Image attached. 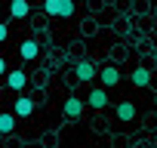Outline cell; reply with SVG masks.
I'll list each match as a JSON object with an SVG mask.
<instances>
[{"instance_id": "obj_9", "label": "cell", "mask_w": 157, "mask_h": 148, "mask_svg": "<svg viewBox=\"0 0 157 148\" xmlns=\"http://www.w3.org/2000/svg\"><path fill=\"white\" fill-rule=\"evenodd\" d=\"M37 53H40V46H37V40H25V43L19 46V56H22L25 62H31V59H37Z\"/></svg>"}, {"instance_id": "obj_2", "label": "cell", "mask_w": 157, "mask_h": 148, "mask_svg": "<svg viewBox=\"0 0 157 148\" xmlns=\"http://www.w3.org/2000/svg\"><path fill=\"white\" fill-rule=\"evenodd\" d=\"M3 77H6V87H10L13 93H22V90L28 87V74H25V71H19V68H16V71H6Z\"/></svg>"}, {"instance_id": "obj_11", "label": "cell", "mask_w": 157, "mask_h": 148, "mask_svg": "<svg viewBox=\"0 0 157 148\" xmlns=\"http://www.w3.org/2000/svg\"><path fill=\"white\" fill-rule=\"evenodd\" d=\"M13 130H16V114L3 111V114H0V133H3V136H10Z\"/></svg>"}, {"instance_id": "obj_15", "label": "cell", "mask_w": 157, "mask_h": 148, "mask_svg": "<svg viewBox=\"0 0 157 148\" xmlns=\"http://www.w3.org/2000/svg\"><path fill=\"white\" fill-rule=\"evenodd\" d=\"M154 108H157V93H154Z\"/></svg>"}, {"instance_id": "obj_8", "label": "cell", "mask_w": 157, "mask_h": 148, "mask_svg": "<svg viewBox=\"0 0 157 148\" xmlns=\"http://www.w3.org/2000/svg\"><path fill=\"white\" fill-rule=\"evenodd\" d=\"M80 114H83V99H74V96L65 99V117L74 120V117H80Z\"/></svg>"}, {"instance_id": "obj_16", "label": "cell", "mask_w": 157, "mask_h": 148, "mask_svg": "<svg viewBox=\"0 0 157 148\" xmlns=\"http://www.w3.org/2000/svg\"><path fill=\"white\" fill-rule=\"evenodd\" d=\"M0 93H3V90H0Z\"/></svg>"}, {"instance_id": "obj_13", "label": "cell", "mask_w": 157, "mask_h": 148, "mask_svg": "<svg viewBox=\"0 0 157 148\" xmlns=\"http://www.w3.org/2000/svg\"><path fill=\"white\" fill-rule=\"evenodd\" d=\"M6 34H10V28H6L3 22H0V43H3V40H6Z\"/></svg>"}, {"instance_id": "obj_3", "label": "cell", "mask_w": 157, "mask_h": 148, "mask_svg": "<svg viewBox=\"0 0 157 148\" xmlns=\"http://www.w3.org/2000/svg\"><path fill=\"white\" fill-rule=\"evenodd\" d=\"M74 74H77V80H83V84H90L93 77H99L96 65H93V62H86V59H80V62L74 65Z\"/></svg>"}, {"instance_id": "obj_14", "label": "cell", "mask_w": 157, "mask_h": 148, "mask_svg": "<svg viewBox=\"0 0 157 148\" xmlns=\"http://www.w3.org/2000/svg\"><path fill=\"white\" fill-rule=\"evenodd\" d=\"M0 74H6V62L3 59H0Z\"/></svg>"}, {"instance_id": "obj_5", "label": "cell", "mask_w": 157, "mask_h": 148, "mask_svg": "<svg viewBox=\"0 0 157 148\" xmlns=\"http://www.w3.org/2000/svg\"><path fill=\"white\" fill-rule=\"evenodd\" d=\"M10 13H13V19H28L31 16V3L28 0H10Z\"/></svg>"}, {"instance_id": "obj_1", "label": "cell", "mask_w": 157, "mask_h": 148, "mask_svg": "<svg viewBox=\"0 0 157 148\" xmlns=\"http://www.w3.org/2000/svg\"><path fill=\"white\" fill-rule=\"evenodd\" d=\"M43 13L46 16H74V0H43Z\"/></svg>"}, {"instance_id": "obj_4", "label": "cell", "mask_w": 157, "mask_h": 148, "mask_svg": "<svg viewBox=\"0 0 157 148\" xmlns=\"http://www.w3.org/2000/svg\"><path fill=\"white\" fill-rule=\"evenodd\" d=\"M16 117H31L34 114V99H28V96H19L16 99V111H13Z\"/></svg>"}, {"instance_id": "obj_12", "label": "cell", "mask_w": 157, "mask_h": 148, "mask_svg": "<svg viewBox=\"0 0 157 148\" xmlns=\"http://www.w3.org/2000/svg\"><path fill=\"white\" fill-rule=\"evenodd\" d=\"M108 105V93L105 90H93L90 93V108H105Z\"/></svg>"}, {"instance_id": "obj_10", "label": "cell", "mask_w": 157, "mask_h": 148, "mask_svg": "<svg viewBox=\"0 0 157 148\" xmlns=\"http://www.w3.org/2000/svg\"><path fill=\"white\" fill-rule=\"evenodd\" d=\"M132 117H136V105H132V102H120V105H117V120L129 123Z\"/></svg>"}, {"instance_id": "obj_6", "label": "cell", "mask_w": 157, "mask_h": 148, "mask_svg": "<svg viewBox=\"0 0 157 148\" xmlns=\"http://www.w3.org/2000/svg\"><path fill=\"white\" fill-rule=\"evenodd\" d=\"M99 77H102L105 87H114V84L120 80V71H117V65H105V68L99 71Z\"/></svg>"}, {"instance_id": "obj_7", "label": "cell", "mask_w": 157, "mask_h": 148, "mask_svg": "<svg viewBox=\"0 0 157 148\" xmlns=\"http://www.w3.org/2000/svg\"><path fill=\"white\" fill-rule=\"evenodd\" d=\"M129 80H132V87H148L151 84V71L148 68H132V74H129Z\"/></svg>"}]
</instances>
